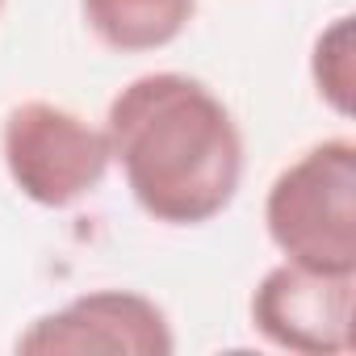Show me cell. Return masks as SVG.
<instances>
[{
    "label": "cell",
    "mask_w": 356,
    "mask_h": 356,
    "mask_svg": "<svg viewBox=\"0 0 356 356\" xmlns=\"http://www.w3.org/2000/svg\"><path fill=\"white\" fill-rule=\"evenodd\" d=\"M356 273H318L302 264H273L252 289V327L293 356H343L356 343L352 331Z\"/></svg>",
    "instance_id": "5b68a950"
},
{
    "label": "cell",
    "mask_w": 356,
    "mask_h": 356,
    "mask_svg": "<svg viewBox=\"0 0 356 356\" xmlns=\"http://www.w3.org/2000/svg\"><path fill=\"white\" fill-rule=\"evenodd\" d=\"M105 138L134 206L163 227H206L239 197V122L197 76L147 72L130 80L109 101Z\"/></svg>",
    "instance_id": "6da1fadb"
},
{
    "label": "cell",
    "mask_w": 356,
    "mask_h": 356,
    "mask_svg": "<svg viewBox=\"0 0 356 356\" xmlns=\"http://www.w3.org/2000/svg\"><path fill=\"white\" fill-rule=\"evenodd\" d=\"M0 159L13 189L42 210H67L92 197L113 163L105 126L55 101H22L5 113Z\"/></svg>",
    "instance_id": "3957f363"
},
{
    "label": "cell",
    "mask_w": 356,
    "mask_h": 356,
    "mask_svg": "<svg viewBox=\"0 0 356 356\" xmlns=\"http://www.w3.org/2000/svg\"><path fill=\"white\" fill-rule=\"evenodd\" d=\"M172 348L176 335L163 306L134 289L80 293L17 335V352L34 356H172Z\"/></svg>",
    "instance_id": "277c9868"
},
{
    "label": "cell",
    "mask_w": 356,
    "mask_h": 356,
    "mask_svg": "<svg viewBox=\"0 0 356 356\" xmlns=\"http://www.w3.org/2000/svg\"><path fill=\"white\" fill-rule=\"evenodd\" d=\"M310 80L314 92L327 109L339 118L352 113V92H356V42H352V17H335L310 51Z\"/></svg>",
    "instance_id": "52a82bcc"
},
{
    "label": "cell",
    "mask_w": 356,
    "mask_h": 356,
    "mask_svg": "<svg viewBox=\"0 0 356 356\" xmlns=\"http://www.w3.org/2000/svg\"><path fill=\"white\" fill-rule=\"evenodd\" d=\"M197 0H80L92 38L118 55H151L189 30Z\"/></svg>",
    "instance_id": "8992f818"
},
{
    "label": "cell",
    "mask_w": 356,
    "mask_h": 356,
    "mask_svg": "<svg viewBox=\"0 0 356 356\" xmlns=\"http://www.w3.org/2000/svg\"><path fill=\"white\" fill-rule=\"evenodd\" d=\"M273 248L302 268L356 273V143L323 138L277 172L264 197Z\"/></svg>",
    "instance_id": "7a4b0ae2"
},
{
    "label": "cell",
    "mask_w": 356,
    "mask_h": 356,
    "mask_svg": "<svg viewBox=\"0 0 356 356\" xmlns=\"http://www.w3.org/2000/svg\"><path fill=\"white\" fill-rule=\"evenodd\" d=\"M0 9H5V0H0Z\"/></svg>",
    "instance_id": "ba28073f"
}]
</instances>
